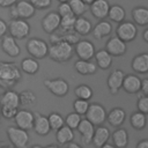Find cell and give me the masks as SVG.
Masks as SVG:
<instances>
[{"mask_svg":"<svg viewBox=\"0 0 148 148\" xmlns=\"http://www.w3.org/2000/svg\"><path fill=\"white\" fill-rule=\"evenodd\" d=\"M136 108L140 112L142 113H148V96L147 95H141L138 98V103H136Z\"/></svg>","mask_w":148,"mask_h":148,"instance_id":"cell-42","label":"cell"},{"mask_svg":"<svg viewBox=\"0 0 148 148\" xmlns=\"http://www.w3.org/2000/svg\"><path fill=\"white\" fill-rule=\"evenodd\" d=\"M92 36L95 39H102L106 36H109L112 31V25L109 21H105V20H101L92 29Z\"/></svg>","mask_w":148,"mask_h":148,"instance_id":"cell-24","label":"cell"},{"mask_svg":"<svg viewBox=\"0 0 148 148\" xmlns=\"http://www.w3.org/2000/svg\"><path fill=\"white\" fill-rule=\"evenodd\" d=\"M1 49L6 54H8L12 58H15L21 53V49H20L16 39L14 37H12L10 35H5L2 37V39H1Z\"/></svg>","mask_w":148,"mask_h":148,"instance_id":"cell-14","label":"cell"},{"mask_svg":"<svg viewBox=\"0 0 148 148\" xmlns=\"http://www.w3.org/2000/svg\"><path fill=\"white\" fill-rule=\"evenodd\" d=\"M76 130L81 134L82 140L84 141V143H87V145L91 143V139H92V134H94L95 127H94V125L89 120L81 119L79 125H77V127H76Z\"/></svg>","mask_w":148,"mask_h":148,"instance_id":"cell-19","label":"cell"},{"mask_svg":"<svg viewBox=\"0 0 148 148\" xmlns=\"http://www.w3.org/2000/svg\"><path fill=\"white\" fill-rule=\"evenodd\" d=\"M58 1H59V2H68L69 0H58Z\"/></svg>","mask_w":148,"mask_h":148,"instance_id":"cell-58","label":"cell"},{"mask_svg":"<svg viewBox=\"0 0 148 148\" xmlns=\"http://www.w3.org/2000/svg\"><path fill=\"white\" fill-rule=\"evenodd\" d=\"M108 17L116 23H120L125 20L126 17V12L124 9L123 6L120 5H112L109 8V13H108Z\"/></svg>","mask_w":148,"mask_h":148,"instance_id":"cell-32","label":"cell"},{"mask_svg":"<svg viewBox=\"0 0 148 148\" xmlns=\"http://www.w3.org/2000/svg\"><path fill=\"white\" fill-rule=\"evenodd\" d=\"M89 106V102L86 99H81V98H76L73 103V108H74V112L79 113L80 116H83Z\"/></svg>","mask_w":148,"mask_h":148,"instance_id":"cell-39","label":"cell"},{"mask_svg":"<svg viewBox=\"0 0 148 148\" xmlns=\"http://www.w3.org/2000/svg\"><path fill=\"white\" fill-rule=\"evenodd\" d=\"M56 138H57L58 143H60V145H67L71 141H73V139H74V132L68 126L64 125L59 130H57Z\"/></svg>","mask_w":148,"mask_h":148,"instance_id":"cell-31","label":"cell"},{"mask_svg":"<svg viewBox=\"0 0 148 148\" xmlns=\"http://www.w3.org/2000/svg\"><path fill=\"white\" fill-rule=\"evenodd\" d=\"M18 109L16 108H12V106H5V105H1V110H0V114L6 118V119H12L14 118V116L16 114Z\"/></svg>","mask_w":148,"mask_h":148,"instance_id":"cell-43","label":"cell"},{"mask_svg":"<svg viewBox=\"0 0 148 148\" xmlns=\"http://www.w3.org/2000/svg\"><path fill=\"white\" fill-rule=\"evenodd\" d=\"M142 38L146 43H148V29H145L143 30V34H142Z\"/></svg>","mask_w":148,"mask_h":148,"instance_id":"cell-52","label":"cell"},{"mask_svg":"<svg viewBox=\"0 0 148 148\" xmlns=\"http://www.w3.org/2000/svg\"><path fill=\"white\" fill-rule=\"evenodd\" d=\"M20 97V105L22 106H31L36 102V95L31 90H23L18 94Z\"/></svg>","mask_w":148,"mask_h":148,"instance_id":"cell-34","label":"cell"},{"mask_svg":"<svg viewBox=\"0 0 148 148\" xmlns=\"http://www.w3.org/2000/svg\"><path fill=\"white\" fill-rule=\"evenodd\" d=\"M91 29H92V24L91 22L83 17V16H77L75 18V22H74V27H73V30L80 35V36H87L91 32Z\"/></svg>","mask_w":148,"mask_h":148,"instance_id":"cell-23","label":"cell"},{"mask_svg":"<svg viewBox=\"0 0 148 148\" xmlns=\"http://www.w3.org/2000/svg\"><path fill=\"white\" fill-rule=\"evenodd\" d=\"M8 30L10 36L15 39H23L30 34V24L23 18H12L8 24Z\"/></svg>","mask_w":148,"mask_h":148,"instance_id":"cell-5","label":"cell"},{"mask_svg":"<svg viewBox=\"0 0 148 148\" xmlns=\"http://www.w3.org/2000/svg\"><path fill=\"white\" fill-rule=\"evenodd\" d=\"M81 119H82V118H81V116H80L79 113L72 112V113L67 114L66 119H64V120H65L66 126H68V127L72 128V130H76V127H77V125H79V123H80Z\"/></svg>","mask_w":148,"mask_h":148,"instance_id":"cell-41","label":"cell"},{"mask_svg":"<svg viewBox=\"0 0 148 148\" xmlns=\"http://www.w3.org/2000/svg\"><path fill=\"white\" fill-rule=\"evenodd\" d=\"M60 17H64V16H67V15H72V10H71V7L68 5V2H60V5L58 6V12ZM74 15V14H73Z\"/></svg>","mask_w":148,"mask_h":148,"instance_id":"cell-45","label":"cell"},{"mask_svg":"<svg viewBox=\"0 0 148 148\" xmlns=\"http://www.w3.org/2000/svg\"><path fill=\"white\" fill-rule=\"evenodd\" d=\"M9 8H10L9 9V15H10L12 18L29 20L36 13V8L32 6V3L29 0H17Z\"/></svg>","mask_w":148,"mask_h":148,"instance_id":"cell-3","label":"cell"},{"mask_svg":"<svg viewBox=\"0 0 148 148\" xmlns=\"http://www.w3.org/2000/svg\"><path fill=\"white\" fill-rule=\"evenodd\" d=\"M126 118V112L124 109L121 108H113L108 114H106V119L109 121V124L113 127H119L124 124Z\"/></svg>","mask_w":148,"mask_h":148,"instance_id":"cell-22","label":"cell"},{"mask_svg":"<svg viewBox=\"0 0 148 148\" xmlns=\"http://www.w3.org/2000/svg\"><path fill=\"white\" fill-rule=\"evenodd\" d=\"M109 138H110V131L108 130V127L98 125V127H97V128H95V131H94L91 142L94 143V146H95V147L101 148L104 143H106V142H108Z\"/></svg>","mask_w":148,"mask_h":148,"instance_id":"cell-21","label":"cell"},{"mask_svg":"<svg viewBox=\"0 0 148 148\" xmlns=\"http://www.w3.org/2000/svg\"><path fill=\"white\" fill-rule=\"evenodd\" d=\"M124 76H125V73L121 69H114L109 75L106 83H108V88L111 94L116 95L119 91V89L121 88V84H123Z\"/></svg>","mask_w":148,"mask_h":148,"instance_id":"cell-16","label":"cell"},{"mask_svg":"<svg viewBox=\"0 0 148 148\" xmlns=\"http://www.w3.org/2000/svg\"><path fill=\"white\" fill-rule=\"evenodd\" d=\"M44 148H59V147L56 146V145H49V146H46V147H44Z\"/></svg>","mask_w":148,"mask_h":148,"instance_id":"cell-54","label":"cell"},{"mask_svg":"<svg viewBox=\"0 0 148 148\" xmlns=\"http://www.w3.org/2000/svg\"><path fill=\"white\" fill-rule=\"evenodd\" d=\"M60 37H61V40L67 42V43H68V44H71V45H75V44L80 40V35H77L74 30L61 32Z\"/></svg>","mask_w":148,"mask_h":148,"instance_id":"cell-40","label":"cell"},{"mask_svg":"<svg viewBox=\"0 0 148 148\" xmlns=\"http://www.w3.org/2000/svg\"><path fill=\"white\" fill-rule=\"evenodd\" d=\"M74 51L79 59L82 60H90L94 58L95 54V45L88 40V39H80L75 45H74Z\"/></svg>","mask_w":148,"mask_h":148,"instance_id":"cell-10","label":"cell"},{"mask_svg":"<svg viewBox=\"0 0 148 148\" xmlns=\"http://www.w3.org/2000/svg\"><path fill=\"white\" fill-rule=\"evenodd\" d=\"M90 13L95 18L103 20L108 17L110 3L108 0H94L90 5Z\"/></svg>","mask_w":148,"mask_h":148,"instance_id":"cell-15","label":"cell"},{"mask_svg":"<svg viewBox=\"0 0 148 148\" xmlns=\"http://www.w3.org/2000/svg\"><path fill=\"white\" fill-rule=\"evenodd\" d=\"M20 67H21V71L24 72L25 74L34 75L39 71V62L37 59H35L32 57H28L21 61Z\"/></svg>","mask_w":148,"mask_h":148,"instance_id":"cell-29","label":"cell"},{"mask_svg":"<svg viewBox=\"0 0 148 148\" xmlns=\"http://www.w3.org/2000/svg\"><path fill=\"white\" fill-rule=\"evenodd\" d=\"M74 94L76 96V98H81V99H86V101H89L92 95H94V91L92 89L87 86V84H80L75 88L74 90Z\"/></svg>","mask_w":148,"mask_h":148,"instance_id":"cell-36","label":"cell"},{"mask_svg":"<svg viewBox=\"0 0 148 148\" xmlns=\"http://www.w3.org/2000/svg\"><path fill=\"white\" fill-rule=\"evenodd\" d=\"M44 86L54 95L58 97H64L68 94L69 86L68 82L61 77L58 79H51V80H44Z\"/></svg>","mask_w":148,"mask_h":148,"instance_id":"cell-9","label":"cell"},{"mask_svg":"<svg viewBox=\"0 0 148 148\" xmlns=\"http://www.w3.org/2000/svg\"><path fill=\"white\" fill-rule=\"evenodd\" d=\"M32 130L38 134V135H47L51 131L50 128V124L47 120V117L40 114V113H36L35 114V119H34V125H32Z\"/></svg>","mask_w":148,"mask_h":148,"instance_id":"cell-18","label":"cell"},{"mask_svg":"<svg viewBox=\"0 0 148 148\" xmlns=\"http://www.w3.org/2000/svg\"><path fill=\"white\" fill-rule=\"evenodd\" d=\"M82 1H83V2L86 3V5H90V3H91V2L94 1V0H82Z\"/></svg>","mask_w":148,"mask_h":148,"instance_id":"cell-55","label":"cell"},{"mask_svg":"<svg viewBox=\"0 0 148 148\" xmlns=\"http://www.w3.org/2000/svg\"><path fill=\"white\" fill-rule=\"evenodd\" d=\"M101 148H116V147H114L113 145H111V143H108V142H106V143H104Z\"/></svg>","mask_w":148,"mask_h":148,"instance_id":"cell-53","label":"cell"},{"mask_svg":"<svg viewBox=\"0 0 148 148\" xmlns=\"http://www.w3.org/2000/svg\"><path fill=\"white\" fill-rule=\"evenodd\" d=\"M74 68L81 75H91V74H95L97 71L96 64L91 62L90 60H82V59L76 60Z\"/></svg>","mask_w":148,"mask_h":148,"instance_id":"cell-27","label":"cell"},{"mask_svg":"<svg viewBox=\"0 0 148 148\" xmlns=\"http://www.w3.org/2000/svg\"><path fill=\"white\" fill-rule=\"evenodd\" d=\"M121 88L127 94H136L141 88V79L134 74H128L124 76Z\"/></svg>","mask_w":148,"mask_h":148,"instance_id":"cell-17","label":"cell"},{"mask_svg":"<svg viewBox=\"0 0 148 148\" xmlns=\"http://www.w3.org/2000/svg\"><path fill=\"white\" fill-rule=\"evenodd\" d=\"M140 91H142L143 95H148V79L141 80V88Z\"/></svg>","mask_w":148,"mask_h":148,"instance_id":"cell-47","label":"cell"},{"mask_svg":"<svg viewBox=\"0 0 148 148\" xmlns=\"http://www.w3.org/2000/svg\"><path fill=\"white\" fill-rule=\"evenodd\" d=\"M59 40H61L60 35H57V34H56V31H54V32H52V34H50V42H51V44L57 43V42H59Z\"/></svg>","mask_w":148,"mask_h":148,"instance_id":"cell-49","label":"cell"},{"mask_svg":"<svg viewBox=\"0 0 148 148\" xmlns=\"http://www.w3.org/2000/svg\"><path fill=\"white\" fill-rule=\"evenodd\" d=\"M6 132H7V136H8L9 141L13 143V146L15 148H25L27 147V145L29 142L28 131L18 128V127L9 126Z\"/></svg>","mask_w":148,"mask_h":148,"instance_id":"cell-6","label":"cell"},{"mask_svg":"<svg viewBox=\"0 0 148 148\" xmlns=\"http://www.w3.org/2000/svg\"><path fill=\"white\" fill-rule=\"evenodd\" d=\"M74 52V47L73 45L68 44L67 42L64 40H59L57 43L51 44V46H49V51H47V56L50 57V59H52L53 61L57 62H65L68 61Z\"/></svg>","mask_w":148,"mask_h":148,"instance_id":"cell-2","label":"cell"},{"mask_svg":"<svg viewBox=\"0 0 148 148\" xmlns=\"http://www.w3.org/2000/svg\"><path fill=\"white\" fill-rule=\"evenodd\" d=\"M132 18L135 25L145 27L148 24V9L143 6L134 7L132 10Z\"/></svg>","mask_w":148,"mask_h":148,"instance_id":"cell-26","label":"cell"},{"mask_svg":"<svg viewBox=\"0 0 148 148\" xmlns=\"http://www.w3.org/2000/svg\"><path fill=\"white\" fill-rule=\"evenodd\" d=\"M117 37L120 38L123 42L128 43L135 39L138 35V28L133 22L130 21H123L119 23V25L116 29Z\"/></svg>","mask_w":148,"mask_h":148,"instance_id":"cell-8","label":"cell"},{"mask_svg":"<svg viewBox=\"0 0 148 148\" xmlns=\"http://www.w3.org/2000/svg\"><path fill=\"white\" fill-rule=\"evenodd\" d=\"M130 123L132 125L133 128L138 130V131H141L145 128L146 124H147V117H146V113H142L140 111L138 112H134L131 118H130Z\"/></svg>","mask_w":148,"mask_h":148,"instance_id":"cell-33","label":"cell"},{"mask_svg":"<svg viewBox=\"0 0 148 148\" xmlns=\"http://www.w3.org/2000/svg\"><path fill=\"white\" fill-rule=\"evenodd\" d=\"M47 120H49V124H50V128L53 130V131H57L61 126L65 125V120H64L62 116L60 113H58V112L50 113L49 117H47Z\"/></svg>","mask_w":148,"mask_h":148,"instance_id":"cell-37","label":"cell"},{"mask_svg":"<svg viewBox=\"0 0 148 148\" xmlns=\"http://www.w3.org/2000/svg\"><path fill=\"white\" fill-rule=\"evenodd\" d=\"M126 43L118 37H111L105 44V50L112 57H121L126 53Z\"/></svg>","mask_w":148,"mask_h":148,"instance_id":"cell-13","label":"cell"},{"mask_svg":"<svg viewBox=\"0 0 148 148\" xmlns=\"http://www.w3.org/2000/svg\"><path fill=\"white\" fill-rule=\"evenodd\" d=\"M68 5L71 7L72 13L74 14V16H82L86 12H87V6L82 0H69Z\"/></svg>","mask_w":148,"mask_h":148,"instance_id":"cell-35","label":"cell"},{"mask_svg":"<svg viewBox=\"0 0 148 148\" xmlns=\"http://www.w3.org/2000/svg\"><path fill=\"white\" fill-rule=\"evenodd\" d=\"M0 104L5 106H12L18 109L20 106L18 94L12 89H5V91L0 95Z\"/></svg>","mask_w":148,"mask_h":148,"instance_id":"cell-20","label":"cell"},{"mask_svg":"<svg viewBox=\"0 0 148 148\" xmlns=\"http://www.w3.org/2000/svg\"><path fill=\"white\" fill-rule=\"evenodd\" d=\"M25 49L32 58L38 60V59H43L47 56L49 45L45 40H43L40 38L32 37V38L28 39V42L25 44Z\"/></svg>","mask_w":148,"mask_h":148,"instance_id":"cell-4","label":"cell"},{"mask_svg":"<svg viewBox=\"0 0 148 148\" xmlns=\"http://www.w3.org/2000/svg\"><path fill=\"white\" fill-rule=\"evenodd\" d=\"M17 0H0V7H2V8H9Z\"/></svg>","mask_w":148,"mask_h":148,"instance_id":"cell-48","label":"cell"},{"mask_svg":"<svg viewBox=\"0 0 148 148\" xmlns=\"http://www.w3.org/2000/svg\"><path fill=\"white\" fill-rule=\"evenodd\" d=\"M21 71L14 62L0 61V88L10 89L21 79Z\"/></svg>","mask_w":148,"mask_h":148,"instance_id":"cell-1","label":"cell"},{"mask_svg":"<svg viewBox=\"0 0 148 148\" xmlns=\"http://www.w3.org/2000/svg\"><path fill=\"white\" fill-rule=\"evenodd\" d=\"M135 148H148V141L145 139V140H141L140 142H138L136 147Z\"/></svg>","mask_w":148,"mask_h":148,"instance_id":"cell-50","label":"cell"},{"mask_svg":"<svg viewBox=\"0 0 148 148\" xmlns=\"http://www.w3.org/2000/svg\"><path fill=\"white\" fill-rule=\"evenodd\" d=\"M31 3H32V6L36 8V9H38V10H43V9H46V8H49L50 6H51V3H52V0H29Z\"/></svg>","mask_w":148,"mask_h":148,"instance_id":"cell-44","label":"cell"},{"mask_svg":"<svg viewBox=\"0 0 148 148\" xmlns=\"http://www.w3.org/2000/svg\"><path fill=\"white\" fill-rule=\"evenodd\" d=\"M8 31V24L2 20L0 18V38H2Z\"/></svg>","mask_w":148,"mask_h":148,"instance_id":"cell-46","label":"cell"},{"mask_svg":"<svg viewBox=\"0 0 148 148\" xmlns=\"http://www.w3.org/2000/svg\"><path fill=\"white\" fill-rule=\"evenodd\" d=\"M84 114H86V119L89 120L94 126L102 125L106 119V111H105L104 106H102L101 104H97V103L89 104L88 110Z\"/></svg>","mask_w":148,"mask_h":148,"instance_id":"cell-7","label":"cell"},{"mask_svg":"<svg viewBox=\"0 0 148 148\" xmlns=\"http://www.w3.org/2000/svg\"><path fill=\"white\" fill-rule=\"evenodd\" d=\"M112 141L116 148H126L128 145V134L124 128H118L112 133Z\"/></svg>","mask_w":148,"mask_h":148,"instance_id":"cell-30","label":"cell"},{"mask_svg":"<svg viewBox=\"0 0 148 148\" xmlns=\"http://www.w3.org/2000/svg\"><path fill=\"white\" fill-rule=\"evenodd\" d=\"M75 18H76V16H74L73 14H72V15L64 16V17H60V24H59L60 31H61V32H65V31H71V30H73Z\"/></svg>","mask_w":148,"mask_h":148,"instance_id":"cell-38","label":"cell"},{"mask_svg":"<svg viewBox=\"0 0 148 148\" xmlns=\"http://www.w3.org/2000/svg\"><path fill=\"white\" fill-rule=\"evenodd\" d=\"M31 148H44V147H42V146H39V145H35V146H32Z\"/></svg>","mask_w":148,"mask_h":148,"instance_id":"cell-56","label":"cell"},{"mask_svg":"<svg viewBox=\"0 0 148 148\" xmlns=\"http://www.w3.org/2000/svg\"><path fill=\"white\" fill-rule=\"evenodd\" d=\"M1 148H13V147H9V146H5V145H2V147Z\"/></svg>","mask_w":148,"mask_h":148,"instance_id":"cell-57","label":"cell"},{"mask_svg":"<svg viewBox=\"0 0 148 148\" xmlns=\"http://www.w3.org/2000/svg\"><path fill=\"white\" fill-rule=\"evenodd\" d=\"M132 69L136 73L145 74L148 72V53L136 54L132 60Z\"/></svg>","mask_w":148,"mask_h":148,"instance_id":"cell-25","label":"cell"},{"mask_svg":"<svg viewBox=\"0 0 148 148\" xmlns=\"http://www.w3.org/2000/svg\"><path fill=\"white\" fill-rule=\"evenodd\" d=\"M67 148H82L79 143H76V142H73V141H71L69 143H68V146H67Z\"/></svg>","mask_w":148,"mask_h":148,"instance_id":"cell-51","label":"cell"},{"mask_svg":"<svg viewBox=\"0 0 148 148\" xmlns=\"http://www.w3.org/2000/svg\"><path fill=\"white\" fill-rule=\"evenodd\" d=\"M60 24V16L57 12H50L42 18V28L44 32L52 34L59 29Z\"/></svg>","mask_w":148,"mask_h":148,"instance_id":"cell-12","label":"cell"},{"mask_svg":"<svg viewBox=\"0 0 148 148\" xmlns=\"http://www.w3.org/2000/svg\"><path fill=\"white\" fill-rule=\"evenodd\" d=\"M34 119H35V114L29 111V110H17L16 114L14 116V120L15 124L18 128L29 131L32 130V125H34Z\"/></svg>","mask_w":148,"mask_h":148,"instance_id":"cell-11","label":"cell"},{"mask_svg":"<svg viewBox=\"0 0 148 148\" xmlns=\"http://www.w3.org/2000/svg\"><path fill=\"white\" fill-rule=\"evenodd\" d=\"M96 60V66H98L101 69H108L110 68L112 64V56L106 50H99L95 52L94 54Z\"/></svg>","mask_w":148,"mask_h":148,"instance_id":"cell-28","label":"cell"}]
</instances>
